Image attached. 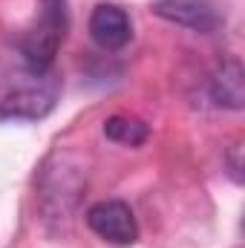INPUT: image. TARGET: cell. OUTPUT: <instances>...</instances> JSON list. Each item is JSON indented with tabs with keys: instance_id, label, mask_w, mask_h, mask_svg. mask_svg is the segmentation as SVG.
<instances>
[{
	"instance_id": "cell-5",
	"label": "cell",
	"mask_w": 245,
	"mask_h": 248,
	"mask_svg": "<svg viewBox=\"0 0 245 248\" xmlns=\"http://www.w3.org/2000/svg\"><path fill=\"white\" fill-rule=\"evenodd\" d=\"M153 15H159L162 20H170L176 26H184L190 32H199V35H211L219 26L216 9L205 0H156Z\"/></svg>"
},
{
	"instance_id": "cell-3",
	"label": "cell",
	"mask_w": 245,
	"mask_h": 248,
	"mask_svg": "<svg viewBox=\"0 0 245 248\" xmlns=\"http://www.w3.org/2000/svg\"><path fill=\"white\" fill-rule=\"evenodd\" d=\"M87 225L92 234L113 246H133L138 240V222L133 208L122 199H101L87 211Z\"/></svg>"
},
{
	"instance_id": "cell-2",
	"label": "cell",
	"mask_w": 245,
	"mask_h": 248,
	"mask_svg": "<svg viewBox=\"0 0 245 248\" xmlns=\"http://www.w3.org/2000/svg\"><path fill=\"white\" fill-rule=\"evenodd\" d=\"M61 93V81L55 75H32L29 84L15 87L12 93H6L0 98V122L3 119H20V122H35L44 119Z\"/></svg>"
},
{
	"instance_id": "cell-7",
	"label": "cell",
	"mask_w": 245,
	"mask_h": 248,
	"mask_svg": "<svg viewBox=\"0 0 245 248\" xmlns=\"http://www.w3.org/2000/svg\"><path fill=\"white\" fill-rule=\"evenodd\" d=\"M104 136L113 139V141H119V144H127V147H138V144L147 141L150 130H147V124L141 122V119H136V116H110L104 122Z\"/></svg>"
},
{
	"instance_id": "cell-4",
	"label": "cell",
	"mask_w": 245,
	"mask_h": 248,
	"mask_svg": "<svg viewBox=\"0 0 245 248\" xmlns=\"http://www.w3.org/2000/svg\"><path fill=\"white\" fill-rule=\"evenodd\" d=\"M90 38L101 49H122L133 38V20L116 3H98L90 15Z\"/></svg>"
},
{
	"instance_id": "cell-8",
	"label": "cell",
	"mask_w": 245,
	"mask_h": 248,
	"mask_svg": "<svg viewBox=\"0 0 245 248\" xmlns=\"http://www.w3.org/2000/svg\"><path fill=\"white\" fill-rule=\"evenodd\" d=\"M240 153H243V144L237 141L231 150H228V156H225V162H228V173H231V179L240 185L243 182V159H240Z\"/></svg>"
},
{
	"instance_id": "cell-6",
	"label": "cell",
	"mask_w": 245,
	"mask_h": 248,
	"mask_svg": "<svg viewBox=\"0 0 245 248\" xmlns=\"http://www.w3.org/2000/svg\"><path fill=\"white\" fill-rule=\"evenodd\" d=\"M211 98L219 107L228 110H243L245 101V84H243V66L237 58L225 61L211 78Z\"/></svg>"
},
{
	"instance_id": "cell-1",
	"label": "cell",
	"mask_w": 245,
	"mask_h": 248,
	"mask_svg": "<svg viewBox=\"0 0 245 248\" xmlns=\"http://www.w3.org/2000/svg\"><path fill=\"white\" fill-rule=\"evenodd\" d=\"M69 29V9L66 0H41L35 20L26 26L20 38V58L29 75H46L55 63Z\"/></svg>"
}]
</instances>
